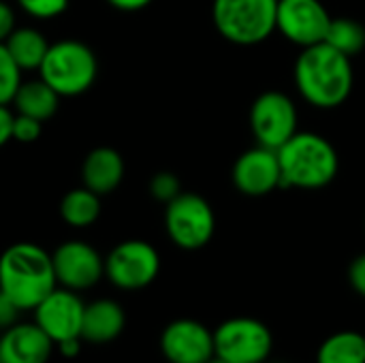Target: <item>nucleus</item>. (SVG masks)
<instances>
[{
  "mask_svg": "<svg viewBox=\"0 0 365 363\" xmlns=\"http://www.w3.org/2000/svg\"><path fill=\"white\" fill-rule=\"evenodd\" d=\"M38 75L60 96H79L94 86L98 75V60L86 43L64 39L49 45L38 66Z\"/></svg>",
  "mask_w": 365,
  "mask_h": 363,
  "instance_id": "4",
  "label": "nucleus"
},
{
  "mask_svg": "<svg viewBox=\"0 0 365 363\" xmlns=\"http://www.w3.org/2000/svg\"><path fill=\"white\" fill-rule=\"evenodd\" d=\"M329 24L331 15L321 0H278L276 30L299 47L323 43Z\"/></svg>",
  "mask_w": 365,
  "mask_h": 363,
  "instance_id": "11",
  "label": "nucleus"
},
{
  "mask_svg": "<svg viewBox=\"0 0 365 363\" xmlns=\"http://www.w3.org/2000/svg\"><path fill=\"white\" fill-rule=\"evenodd\" d=\"M160 272L156 248L143 240H126L111 248L105 257V276L122 291H139L150 287Z\"/></svg>",
  "mask_w": 365,
  "mask_h": 363,
  "instance_id": "8",
  "label": "nucleus"
},
{
  "mask_svg": "<svg viewBox=\"0 0 365 363\" xmlns=\"http://www.w3.org/2000/svg\"><path fill=\"white\" fill-rule=\"evenodd\" d=\"M19 312L21 310L0 291V329H9L11 325H15Z\"/></svg>",
  "mask_w": 365,
  "mask_h": 363,
  "instance_id": "28",
  "label": "nucleus"
},
{
  "mask_svg": "<svg viewBox=\"0 0 365 363\" xmlns=\"http://www.w3.org/2000/svg\"><path fill=\"white\" fill-rule=\"evenodd\" d=\"M160 351L169 363H207L214 357V332L195 319H175L160 334Z\"/></svg>",
  "mask_w": 365,
  "mask_h": 363,
  "instance_id": "13",
  "label": "nucleus"
},
{
  "mask_svg": "<svg viewBox=\"0 0 365 363\" xmlns=\"http://www.w3.org/2000/svg\"><path fill=\"white\" fill-rule=\"evenodd\" d=\"M51 261L58 285L77 293L92 289L105 276V259L94 246L81 240L60 244L51 252Z\"/></svg>",
  "mask_w": 365,
  "mask_h": 363,
  "instance_id": "10",
  "label": "nucleus"
},
{
  "mask_svg": "<svg viewBox=\"0 0 365 363\" xmlns=\"http://www.w3.org/2000/svg\"><path fill=\"white\" fill-rule=\"evenodd\" d=\"M317 363H365V338L359 332L331 334L317 353Z\"/></svg>",
  "mask_w": 365,
  "mask_h": 363,
  "instance_id": "21",
  "label": "nucleus"
},
{
  "mask_svg": "<svg viewBox=\"0 0 365 363\" xmlns=\"http://www.w3.org/2000/svg\"><path fill=\"white\" fill-rule=\"evenodd\" d=\"M19 9L36 19H53L68 9V0H15Z\"/></svg>",
  "mask_w": 365,
  "mask_h": 363,
  "instance_id": "24",
  "label": "nucleus"
},
{
  "mask_svg": "<svg viewBox=\"0 0 365 363\" xmlns=\"http://www.w3.org/2000/svg\"><path fill=\"white\" fill-rule=\"evenodd\" d=\"M165 229L178 248L199 250L214 237L216 216L203 197L195 193H180L173 201L167 203Z\"/></svg>",
  "mask_w": 365,
  "mask_h": 363,
  "instance_id": "7",
  "label": "nucleus"
},
{
  "mask_svg": "<svg viewBox=\"0 0 365 363\" xmlns=\"http://www.w3.org/2000/svg\"><path fill=\"white\" fill-rule=\"evenodd\" d=\"M13 30H15V13L4 0H0V43H4Z\"/></svg>",
  "mask_w": 365,
  "mask_h": 363,
  "instance_id": "30",
  "label": "nucleus"
},
{
  "mask_svg": "<svg viewBox=\"0 0 365 363\" xmlns=\"http://www.w3.org/2000/svg\"><path fill=\"white\" fill-rule=\"evenodd\" d=\"M278 0H214L218 32L235 45L263 43L276 30Z\"/></svg>",
  "mask_w": 365,
  "mask_h": 363,
  "instance_id": "5",
  "label": "nucleus"
},
{
  "mask_svg": "<svg viewBox=\"0 0 365 363\" xmlns=\"http://www.w3.org/2000/svg\"><path fill=\"white\" fill-rule=\"evenodd\" d=\"M124 158L118 150L101 145L88 152L81 165V180L83 186L90 188L96 195H109L113 193L122 180H124Z\"/></svg>",
  "mask_w": 365,
  "mask_h": 363,
  "instance_id": "16",
  "label": "nucleus"
},
{
  "mask_svg": "<svg viewBox=\"0 0 365 363\" xmlns=\"http://www.w3.org/2000/svg\"><path fill=\"white\" fill-rule=\"evenodd\" d=\"M79 347H81V338H73V340H66V342L58 344V349H60V353L64 357H75L79 353Z\"/></svg>",
  "mask_w": 365,
  "mask_h": 363,
  "instance_id": "32",
  "label": "nucleus"
},
{
  "mask_svg": "<svg viewBox=\"0 0 365 363\" xmlns=\"http://www.w3.org/2000/svg\"><path fill=\"white\" fill-rule=\"evenodd\" d=\"M233 184L248 197H263L282 186L278 150L257 145L244 152L233 167Z\"/></svg>",
  "mask_w": 365,
  "mask_h": 363,
  "instance_id": "14",
  "label": "nucleus"
},
{
  "mask_svg": "<svg viewBox=\"0 0 365 363\" xmlns=\"http://www.w3.org/2000/svg\"><path fill=\"white\" fill-rule=\"evenodd\" d=\"M364 338H365V334H364Z\"/></svg>",
  "mask_w": 365,
  "mask_h": 363,
  "instance_id": "34",
  "label": "nucleus"
},
{
  "mask_svg": "<svg viewBox=\"0 0 365 363\" xmlns=\"http://www.w3.org/2000/svg\"><path fill=\"white\" fill-rule=\"evenodd\" d=\"M250 128L259 145L280 150L297 133L295 103L282 92H263L250 109Z\"/></svg>",
  "mask_w": 365,
  "mask_h": 363,
  "instance_id": "9",
  "label": "nucleus"
},
{
  "mask_svg": "<svg viewBox=\"0 0 365 363\" xmlns=\"http://www.w3.org/2000/svg\"><path fill=\"white\" fill-rule=\"evenodd\" d=\"M282 186L317 190L327 186L338 173L336 148L317 133H295L280 150Z\"/></svg>",
  "mask_w": 365,
  "mask_h": 363,
  "instance_id": "3",
  "label": "nucleus"
},
{
  "mask_svg": "<svg viewBox=\"0 0 365 363\" xmlns=\"http://www.w3.org/2000/svg\"><path fill=\"white\" fill-rule=\"evenodd\" d=\"M150 193L156 201H163V203H169L173 201L180 193H182V184L178 180L175 173L171 171H160L152 178L150 182Z\"/></svg>",
  "mask_w": 365,
  "mask_h": 363,
  "instance_id": "25",
  "label": "nucleus"
},
{
  "mask_svg": "<svg viewBox=\"0 0 365 363\" xmlns=\"http://www.w3.org/2000/svg\"><path fill=\"white\" fill-rule=\"evenodd\" d=\"M207 363H231V362H227V359H222V357H216V355H214V357H212Z\"/></svg>",
  "mask_w": 365,
  "mask_h": 363,
  "instance_id": "33",
  "label": "nucleus"
},
{
  "mask_svg": "<svg viewBox=\"0 0 365 363\" xmlns=\"http://www.w3.org/2000/svg\"><path fill=\"white\" fill-rule=\"evenodd\" d=\"M126 325L124 308L113 300H96L86 304L83 323H81V340L92 344L113 342Z\"/></svg>",
  "mask_w": 365,
  "mask_h": 363,
  "instance_id": "17",
  "label": "nucleus"
},
{
  "mask_svg": "<svg viewBox=\"0 0 365 363\" xmlns=\"http://www.w3.org/2000/svg\"><path fill=\"white\" fill-rule=\"evenodd\" d=\"M86 304L79 300L77 291L56 287L36 308V325L53 340V344H62L73 338H81Z\"/></svg>",
  "mask_w": 365,
  "mask_h": 363,
  "instance_id": "12",
  "label": "nucleus"
},
{
  "mask_svg": "<svg viewBox=\"0 0 365 363\" xmlns=\"http://www.w3.org/2000/svg\"><path fill=\"white\" fill-rule=\"evenodd\" d=\"M295 83L310 105L334 109L342 105L353 90L351 58L325 41L304 47L295 62Z\"/></svg>",
  "mask_w": 365,
  "mask_h": 363,
  "instance_id": "2",
  "label": "nucleus"
},
{
  "mask_svg": "<svg viewBox=\"0 0 365 363\" xmlns=\"http://www.w3.org/2000/svg\"><path fill=\"white\" fill-rule=\"evenodd\" d=\"M43 135V122L24 113H15L13 118V141L17 143H34Z\"/></svg>",
  "mask_w": 365,
  "mask_h": 363,
  "instance_id": "26",
  "label": "nucleus"
},
{
  "mask_svg": "<svg viewBox=\"0 0 365 363\" xmlns=\"http://www.w3.org/2000/svg\"><path fill=\"white\" fill-rule=\"evenodd\" d=\"M13 118L11 105H0V148H4L9 141H13Z\"/></svg>",
  "mask_w": 365,
  "mask_h": 363,
  "instance_id": "29",
  "label": "nucleus"
},
{
  "mask_svg": "<svg viewBox=\"0 0 365 363\" xmlns=\"http://www.w3.org/2000/svg\"><path fill=\"white\" fill-rule=\"evenodd\" d=\"M21 68L15 64L4 43H0V105H13V98L21 86Z\"/></svg>",
  "mask_w": 365,
  "mask_h": 363,
  "instance_id": "23",
  "label": "nucleus"
},
{
  "mask_svg": "<svg viewBox=\"0 0 365 363\" xmlns=\"http://www.w3.org/2000/svg\"><path fill=\"white\" fill-rule=\"evenodd\" d=\"M60 98L62 96L38 77L34 81H21L13 98V107H15V113H24V116L45 122L53 118V113L58 111Z\"/></svg>",
  "mask_w": 365,
  "mask_h": 363,
  "instance_id": "18",
  "label": "nucleus"
},
{
  "mask_svg": "<svg viewBox=\"0 0 365 363\" xmlns=\"http://www.w3.org/2000/svg\"><path fill=\"white\" fill-rule=\"evenodd\" d=\"M101 216V195L92 193L90 188H73L60 201V218L75 227L86 229L92 227Z\"/></svg>",
  "mask_w": 365,
  "mask_h": 363,
  "instance_id": "20",
  "label": "nucleus"
},
{
  "mask_svg": "<svg viewBox=\"0 0 365 363\" xmlns=\"http://www.w3.org/2000/svg\"><path fill=\"white\" fill-rule=\"evenodd\" d=\"M58 287L51 255L32 242H17L0 255V291L21 310H34Z\"/></svg>",
  "mask_w": 365,
  "mask_h": 363,
  "instance_id": "1",
  "label": "nucleus"
},
{
  "mask_svg": "<svg viewBox=\"0 0 365 363\" xmlns=\"http://www.w3.org/2000/svg\"><path fill=\"white\" fill-rule=\"evenodd\" d=\"M113 9H118V11H126V13H133V11H141V9H145L150 2H154V0H107Z\"/></svg>",
  "mask_w": 365,
  "mask_h": 363,
  "instance_id": "31",
  "label": "nucleus"
},
{
  "mask_svg": "<svg viewBox=\"0 0 365 363\" xmlns=\"http://www.w3.org/2000/svg\"><path fill=\"white\" fill-rule=\"evenodd\" d=\"M349 282L357 295L365 297V255H359L351 265H349Z\"/></svg>",
  "mask_w": 365,
  "mask_h": 363,
  "instance_id": "27",
  "label": "nucleus"
},
{
  "mask_svg": "<svg viewBox=\"0 0 365 363\" xmlns=\"http://www.w3.org/2000/svg\"><path fill=\"white\" fill-rule=\"evenodd\" d=\"M274 349L269 327L252 317H233L214 329V355L231 363H267Z\"/></svg>",
  "mask_w": 365,
  "mask_h": 363,
  "instance_id": "6",
  "label": "nucleus"
},
{
  "mask_svg": "<svg viewBox=\"0 0 365 363\" xmlns=\"http://www.w3.org/2000/svg\"><path fill=\"white\" fill-rule=\"evenodd\" d=\"M325 43L340 53L353 58L365 47V28L351 17H336L329 24Z\"/></svg>",
  "mask_w": 365,
  "mask_h": 363,
  "instance_id": "22",
  "label": "nucleus"
},
{
  "mask_svg": "<svg viewBox=\"0 0 365 363\" xmlns=\"http://www.w3.org/2000/svg\"><path fill=\"white\" fill-rule=\"evenodd\" d=\"M53 340L36 323H15L0 338V363H47Z\"/></svg>",
  "mask_w": 365,
  "mask_h": 363,
  "instance_id": "15",
  "label": "nucleus"
},
{
  "mask_svg": "<svg viewBox=\"0 0 365 363\" xmlns=\"http://www.w3.org/2000/svg\"><path fill=\"white\" fill-rule=\"evenodd\" d=\"M49 45L51 43H47L45 34L30 26L15 28L4 41L6 51L11 53V58L21 71H38Z\"/></svg>",
  "mask_w": 365,
  "mask_h": 363,
  "instance_id": "19",
  "label": "nucleus"
}]
</instances>
